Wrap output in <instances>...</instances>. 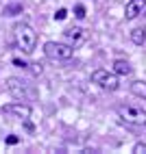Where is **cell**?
Wrapping results in <instances>:
<instances>
[{
    "label": "cell",
    "instance_id": "16",
    "mask_svg": "<svg viewBox=\"0 0 146 154\" xmlns=\"http://www.w3.org/2000/svg\"><path fill=\"white\" fill-rule=\"evenodd\" d=\"M68 17V11H66V9H59V11L55 13V20H66Z\"/></svg>",
    "mask_w": 146,
    "mask_h": 154
},
{
    "label": "cell",
    "instance_id": "5",
    "mask_svg": "<svg viewBox=\"0 0 146 154\" xmlns=\"http://www.w3.org/2000/svg\"><path fill=\"white\" fill-rule=\"evenodd\" d=\"M9 91L15 96V98H22V100H28V98H35V89H31L24 80H20V78H9V83H7Z\"/></svg>",
    "mask_w": 146,
    "mask_h": 154
},
{
    "label": "cell",
    "instance_id": "9",
    "mask_svg": "<svg viewBox=\"0 0 146 154\" xmlns=\"http://www.w3.org/2000/svg\"><path fill=\"white\" fill-rule=\"evenodd\" d=\"M113 74H120V76H129L131 74V63L124 59H116L113 61Z\"/></svg>",
    "mask_w": 146,
    "mask_h": 154
},
{
    "label": "cell",
    "instance_id": "3",
    "mask_svg": "<svg viewBox=\"0 0 146 154\" xmlns=\"http://www.w3.org/2000/svg\"><path fill=\"white\" fill-rule=\"evenodd\" d=\"M74 52V48L68 44H59V42H46L44 44V54L53 61H68Z\"/></svg>",
    "mask_w": 146,
    "mask_h": 154
},
{
    "label": "cell",
    "instance_id": "6",
    "mask_svg": "<svg viewBox=\"0 0 146 154\" xmlns=\"http://www.w3.org/2000/svg\"><path fill=\"white\" fill-rule=\"evenodd\" d=\"M2 113L5 115H15L20 119H28L31 113H33V109H31V104H24V102H11V104L2 106Z\"/></svg>",
    "mask_w": 146,
    "mask_h": 154
},
{
    "label": "cell",
    "instance_id": "10",
    "mask_svg": "<svg viewBox=\"0 0 146 154\" xmlns=\"http://www.w3.org/2000/svg\"><path fill=\"white\" fill-rule=\"evenodd\" d=\"M131 94L146 100V80H133L131 83Z\"/></svg>",
    "mask_w": 146,
    "mask_h": 154
},
{
    "label": "cell",
    "instance_id": "4",
    "mask_svg": "<svg viewBox=\"0 0 146 154\" xmlns=\"http://www.w3.org/2000/svg\"><path fill=\"white\" fill-rule=\"evenodd\" d=\"M92 83H96L100 89H105V91H116L120 87L118 76L116 74H109L107 69H94L92 72Z\"/></svg>",
    "mask_w": 146,
    "mask_h": 154
},
{
    "label": "cell",
    "instance_id": "2",
    "mask_svg": "<svg viewBox=\"0 0 146 154\" xmlns=\"http://www.w3.org/2000/svg\"><path fill=\"white\" fill-rule=\"evenodd\" d=\"M116 113H118V117H120L122 122H127V124H131V126H140V128L146 126V111L140 109V106L120 104V106L116 109Z\"/></svg>",
    "mask_w": 146,
    "mask_h": 154
},
{
    "label": "cell",
    "instance_id": "11",
    "mask_svg": "<svg viewBox=\"0 0 146 154\" xmlns=\"http://www.w3.org/2000/svg\"><path fill=\"white\" fill-rule=\"evenodd\" d=\"M144 39H146V28H144V26H138V28L131 30V42H133L135 46H142Z\"/></svg>",
    "mask_w": 146,
    "mask_h": 154
},
{
    "label": "cell",
    "instance_id": "14",
    "mask_svg": "<svg viewBox=\"0 0 146 154\" xmlns=\"http://www.w3.org/2000/svg\"><path fill=\"white\" fill-rule=\"evenodd\" d=\"M74 15H76L79 20H83V17H85V7H83V5H76V7H74Z\"/></svg>",
    "mask_w": 146,
    "mask_h": 154
},
{
    "label": "cell",
    "instance_id": "15",
    "mask_svg": "<svg viewBox=\"0 0 146 154\" xmlns=\"http://www.w3.org/2000/svg\"><path fill=\"white\" fill-rule=\"evenodd\" d=\"M13 65H15V67H22V69H28V63H26V61H22V59H18V57L13 59Z\"/></svg>",
    "mask_w": 146,
    "mask_h": 154
},
{
    "label": "cell",
    "instance_id": "1",
    "mask_svg": "<svg viewBox=\"0 0 146 154\" xmlns=\"http://www.w3.org/2000/svg\"><path fill=\"white\" fill-rule=\"evenodd\" d=\"M13 35H15V46L22 50L24 54H33L37 48V33L33 30V26L26 22H18L13 26Z\"/></svg>",
    "mask_w": 146,
    "mask_h": 154
},
{
    "label": "cell",
    "instance_id": "7",
    "mask_svg": "<svg viewBox=\"0 0 146 154\" xmlns=\"http://www.w3.org/2000/svg\"><path fill=\"white\" fill-rule=\"evenodd\" d=\"M63 35H66V39H68V46L79 48L81 44H85V39H87V30H85V28H81V26H72V28L63 30Z\"/></svg>",
    "mask_w": 146,
    "mask_h": 154
},
{
    "label": "cell",
    "instance_id": "8",
    "mask_svg": "<svg viewBox=\"0 0 146 154\" xmlns=\"http://www.w3.org/2000/svg\"><path fill=\"white\" fill-rule=\"evenodd\" d=\"M146 11V0H131L124 9V17L127 20H135L138 15H142Z\"/></svg>",
    "mask_w": 146,
    "mask_h": 154
},
{
    "label": "cell",
    "instance_id": "17",
    "mask_svg": "<svg viewBox=\"0 0 146 154\" xmlns=\"http://www.w3.org/2000/svg\"><path fill=\"white\" fill-rule=\"evenodd\" d=\"M18 141H20V137H15V135H9V137H7V143H9V146H15Z\"/></svg>",
    "mask_w": 146,
    "mask_h": 154
},
{
    "label": "cell",
    "instance_id": "12",
    "mask_svg": "<svg viewBox=\"0 0 146 154\" xmlns=\"http://www.w3.org/2000/svg\"><path fill=\"white\" fill-rule=\"evenodd\" d=\"M22 11H24V7L20 5V2H13V5H7V7L2 9V15L13 17V15H18V13H22Z\"/></svg>",
    "mask_w": 146,
    "mask_h": 154
},
{
    "label": "cell",
    "instance_id": "13",
    "mask_svg": "<svg viewBox=\"0 0 146 154\" xmlns=\"http://www.w3.org/2000/svg\"><path fill=\"white\" fill-rule=\"evenodd\" d=\"M133 154H146V141H138L133 146Z\"/></svg>",
    "mask_w": 146,
    "mask_h": 154
}]
</instances>
